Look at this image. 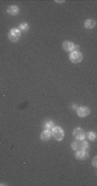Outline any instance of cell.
Returning a JSON list of instances; mask_svg holds the SVG:
<instances>
[{
    "instance_id": "cell-16",
    "label": "cell",
    "mask_w": 97,
    "mask_h": 186,
    "mask_svg": "<svg viewBox=\"0 0 97 186\" xmlns=\"http://www.w3.org/2000/svg\"><path fill=\"white\" fill-rule=\"evenodd\" d=\"M71 107H72L71 108H72L73 110H77V109L78 108H77V106H76V105H72Z\"/></svg>"
},
{
    "instance_id": "cell-7",
    "label": "cell",
    "mask_w": 97,
    "mask_h": 186,
    "mask_svg": "<svg viewBox=\"0 0 97 186\" xmlns=\"http://www.w3.org/2000/svg\"><path fill=\"white\" fill-rule=\"evenodd\" d=\"M90 114V109L88 107H79L77 109V114L80 118H85Z\"/></svg>"
},
{
    "instance_id": "cell-3",
    "label": "cell",
    "mask_w": 97,
    "mask_h": 186,
    "mask_svg": "<svg viewBox=\"0 0 97 186\" xmlns=\"http://www.w3.org/2000/svg\"><path fill=\"white\" fill-rule=\"evenodd\" d=\"M21 37V31L18 28H12L8 33V38L11 43H16Z\"/></svg>"
},
{
    "instance_id": "cell-9",
    "label": "cell",
    "mask_w": 97,
    "mask_h": 186,
    "mask_svg": "<svg viewBox=\"0 0 97 186\" xmlns=\"http://www.w3.org/2000/svg\"><path fill=\"white\" fill-rule=\"evenodd\" d=\"M7 13L10 16H17L19 14V7L16 5H9L7 8Z\"/></svg>"
},
{
    "instance_id": "cell-2",
    "label": "cell",
    "mask_w": 97,
    "mask_h": 186,
    "mask_svg": "<svg viewBox=\"0 0 97 186\" xmlns=\"http://www.w3.org/2000/svg\"><path fill=\"white\" fill-rule=\"evenodd\" d=\"M89 143L85 140H74L71 144V148L75 151H77V150H87L89 148Z\"/></svg>"
},
{
    "instance_id": "cell-1",
    "label": "cell",
    "mask_w": 97,
    "mask_h": 186,
    "mask_svg": "<svg viewBox=\"0 0 97 186\" xmlns=\"http://www.w3.org/2000/svg\"><path fill=\"white\" fill-rule=\"evenodd\" d=\"M52 137L57 141H62L65 138V131L60 126H53L52 128Z\"/></svg>"
},
{
    "instance_id": "cell-8",
    "label": "cell",
    "mask_w": 97,
    "mask_h": 186,
    "mask_svg": "<svg viewBox=\"0 0 97 186\" xmlns=\"http://www.w3.org/2000/svg\"><path fill=\"white\" fill-rule=\"evenodd\" d=\"M75 158L78 160H85L89 158V152L85 150H77L75 153Z\"/></svg>"
},
{
    "instance_id": "cell-14",
    "label": "cell",
    "mask_w": 97,
    "mask_h": 186,
    "mask_svg": "<svg viewBox=\"0 0 97 186\" xmlns=\"http://www.w3.org/2000/svg\"><path fill=\"white\" fill-rule=\"evenodd\" d=\"M18 29L20 31H27L29 29V25H28V23H22L19 25Z\"/></svg>"
},
{
    "instance_id": "cell-11",
    "label": "cell",
    "mask_w": 97,
    "mask_h": 186,
    "mask_svg": "<svg viewBox=\"0 0 97 186\" xmlns=\"http://www.w3.org/2000/svg\"><path fill=\"white\" fill-rule=\"evenodd\" d=\"M96 26V21L93 20V19H88L85 21L84 23V27L88 30H92Z\"/></svg>"
},
{
    "instance_id": "cell-13",
    "label": "cell",
    "mask_w": 97,
    "mask_h": 186,
    "mask_svg": "<svg viewBox=\"0 0 97 186\" xmlns=\"http://www.w3.org/2000/svg\"><path fill=\"white\" fill-rule=\"evenodd\" d=\"M87 137H88V139H89L90 141H96V132H93V131H90L87 133V135H86Z\"/></svg>"
},
{
    "instance_id": "cell-15",
    "label": "cell",
    "mask_w": 97,
    "mask_h": 186,
    "mask_svg": "<svg viewBox=\"0 0 97 186\" xmlns=\"http://www.w3.org/2000/svg\"><path fill=\"white\" fill-rule=\"evenodd\" d=\"M92 165H93L95 168H96L97 167V156H95V157H94V158H93V160H92Z\"/></svg>"
},
{
    "instance_id": "cell-4",
    "label": "cell",
    "mask_w": 97,
    "mask_h": 186,
    "mask_svg": "<svg viewBox=\"0 0 97 186\" xmlns=\"http://www.w3.org/2000/svg\"><path fill=\"white\" fill-rule=\"evenodd\" d=\"M70 61L73 63H80L83 60V55L79 50H75L70 53Z\"/></svg>"
},
{
    "instance_id": "cell-12",
    "label": "cell",
    "mask_w": 97,
    "mask_h": 186,
    "mask_svg": "<svg viewBox=\"0 0 97 186\" xmlns=\"http://www.w3.org/2000/svg\"><path fill=\"white\" fill-rule=\"evenodd\" d=\"M54 126V123L53 120H46L43 124H42V127L44 128V130H50Z\"/></svg>"
},
{
    "instance_id": "cell-10",
    "label": "cell",
    "mask_w": 97,
    "mask_h": 186,
    "mask_svg": "<svg viewBox=\"0 0 97 186\" xmlns=\"http://www.w3.org/2000/svg\"><path fill=\"white\" fill-rule=\"evenodd\" d=\"M52 138V132L51 130H44L43 132L41 133V137L40 139L42 141H47Z\"/></svg>"
},
{
    "instance_id": "cell-5",
    "label": "cell",
    "mask_w": 97,
    "mask_h": 186,
    "mask_svg": "<svg viewBox=\"0 0 97 186\" xmlns=\"http://www.w3.org/2000/svg\"><path fill=\"white\" fill-rule=\"evenodd\" d=\"M62 48L66 52H72L75 50H78L79 46L76 45L74 43L71 42V41H65L62 44Z\"/></svg>"
},
{
    "instance_id": "cell-6",
    "label": "cell",
    "mask_w": 97,
    "mask_h": 186,
    "mask_svg": "<svg viewBox=\"0 0 97 186\" xmlns=\"http://www.w3.org/2000/svg\"><path fill=\"white\" fill-rule=\"evenodd\" d=\"M73 136L76 140H83L86 138V133L83 131V129H82L81 127L78 126L73 130Z\"/></svg>"
}]
</instances>
